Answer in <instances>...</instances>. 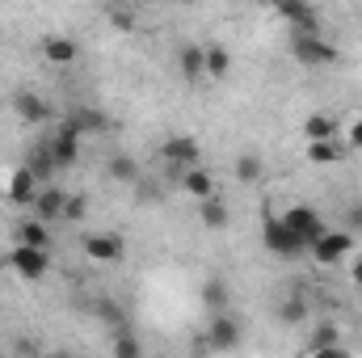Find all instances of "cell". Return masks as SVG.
<instances>
[{
  "label": "cell",
  "instance_id": "obj_1",
  "mask_svg": "<svg viewBox=\"0 0 362 358\" xmlns=\"http://www.w3.org/2000/svg\"><path fill=\"white\" fill-rule=\"evenodd\" d=\"M291 59H295L299 68H333V64L341 59V51H337V42H329V38L316 30V34H295V38H291Z\"/></svg>",
  "mask_w": 362,
  "mask_h": 358
},
{
  "label": "cell",
  "instance_id": "obj_2",
  "mask_svg": "<svg viewBox=\"0 0 362 358\" xmlns=\"http://www.w3.org/2000/svg\"><path fill=\"white\" fill-rule=\"evenodd\" d=\"M8 266H13V274H17V278L38 282V278H47V270H51V249H38V245L17 241V245L8 249Z\"/></svg>",
  "mask_w": 362,
  "mask_h": 358
},
{
  "label": "cell",
  "instance_id": "obj_3",
  "mask_svg": "<svg viewBox=\"0 0 362 358\" xmlns=\"http://www.w3.org/2000/svg\"><path fill=\"white\" fill-rule=\"evenodd\" d=\"M262 245H266V253L270 258H282V262H295V258H303L308 253V245L282 224V219H270L266 228H262Z\"/></svg>",
  "mask_w": 362,
  "mask_h": 358
},
{
  "label": "cell",
  "instance_id": "obj_4",
  "mask_svg": "<svg viewBox=\"0 0 362 358\" xmlns=\"http://www.w3.org/2000/svg\"><path fill=\"white\" fill-rule=\"evenodd\" d=\"M308 253H312L320 266H337V262H346V258L354 253V232H333V228H325V232L308 245Z\"/></svg>",
  "mask_w": 362,
  "mask_h": 358
},
{
  "label": "cell",
  "instance_id": "obj_5",
  "mask_svg": "<svg viewBox=\"0 0 362 358\" xmlns=\"http://www.w3.org/2000/svg\"><path fill=\"white\" fill-rule=\"evenodd\" d=\"M81 144H85V135H81V131H72L68 122H59V127L47 135V152H51L55 169H72V165L81 161Z\"/></svg>",
  "mask_w": 362,
  "mask_h": 358
},
{
  "label": "cell",
  "instance_id": "obj_6",
  "mask_svg": "<svg viewBox=\"0 0 362 358\" xmlns=\"http://www.w3.org/2000/svg\"><path fill=\"white\" fill-rule=\"evenodd\" d=\"M270 8L295 30V34H316L320 30V13L312 0H270Z\"/></svg>",
  "mask_w": 362,
  "mask_h": 358
},
{
  "label": "cell",
  "instance_id": "obj_7",
  "mask_svg": "<svg viewBox=\"0 0 362 358\" xmlns=\"http://www.w3.org/2000/svg\"><path fill=\"white\" fill-rule=\"evenodd\" d=\"M81 249H85V258H93L97 266H118V262H127V241H122L118 232H89Z\"/></svg>",
  "mask_w": 362,
  "mask_h": 358
},
{
  "label": "cell",
  "instance_id": "obj_8",
  "mask_svg": "<svg viewBox=\"0 0 362 358\" xmlns=\"http://www.w3.org/2000/svg\"><path fill=\"white\" fill-rule=\"evenodd\" d=\"M278 219H282V224H286V228H291V232L303 241V245H312V241L325 232V219H320V211H316V207H308V202H295V207H286Z\"/></svg>",
  "mask_w": 362,
  "mask_h": 358
},
{
  "label": "cell",
  "instance_id": "obj_9",
  "mask_svg": "<svg viewBox=\"0 0 362 358\" xmlns=\"http://www.w3.org/2000/svg\"><path fill=\"white\" fill-rule=\"evenodd\" d=\"M160 156H165V165L169 169H189V165H202V144L194 139V135H169L165 144H160Z\"/></svg>",
  "mask_w": 362,
  "mask_h": 358
},
{
  "label": "cell",
  "instance_id": "obj_10",
  "mask_svg": "<svg viewBox=\"0 0 362 358\" xmlns=\"http://www.w3.org/2000/svg\"><path fill=\"white\" fill-rule=\"evenodd\" d=\"M13 114H17V122H25V127H42V122H51V105H47V97H38L34 89H17L13 93Z\"/></svg>",
  "mask_w": 362,
  "mask_h": 358
},
{
  "label": "cell",
  "instance_id": "obj_11",
  "mask_svg": "<svg viewBox=\"0 0 362 358\" xmlns=\"http://www.w3.org/2000/svg\"><path fill=\"white\" fill-rule=\"evenodd\" d=\"M38 51H42V59H47L51 68H72V64L81 59V42L68 38V34H47Z\"/></svg>",
  "mask_w": 362,
  "mask_h": 358
},
{
  "label": "cell",
  "instance_id": "obj_12",
  "mask_svg": "<svg viewBox=\"0 0 362 358\" xmlns=\"http://www.w3.org/2000/svg\"><path fill=\"white\" fill-rule=\"evenodd\" d=\"M206 346L211 350H236L240 346V325L223 312H211V325H206Z\"/></svg>",
  "mask_w": 362,
  "mask_h": 358
},
{
  "label": "cell",
  "instance_id": "obj_13",
  "mask_svg": "<svg viewBox=\"0 0 362 358\" xmlns=\"http://www.w3.org/2000/svg\"><path fill=\"white\" fill-rule=\"evenodd\" d=\"M38 190H42V181L34 178V169H30V165L13 169V173H8V181H4V198H8L13 207H30Z\"/></svg>",
  "mask_w": 362,
  "mask_h": 358
},
{
  "label": "cell",
  "instance_id": "obj_14",
  "mask_svg": "<svg viewBox=\"0 0 362 358\" xmlns=\"http://www.w3.org/2000/svg\"><path fill=\"white\" fill-rule=\"evenodd\" d=\"M64 202H68V190H59V185H42L38 194H34V202H30V211L38 215V219H47V224H59L64 219Z\"/></svg>",
  "mask_w": 362,
  "mask_h": 358
},
{
  "label": "cell",
  "instance_id": "obj_15",
  "mask_svg": "<svg viewBox=\"0 0 362 358\" xmlns=\"http://www.w3.org/2000/svg\"><path fill=\"white\" fill-rule=\"evenodd\" d=\"M198 224H202L206 232H223V228L232 224V207H228L219 194H211V198H198Z\"/></svg>",
  "mask_w": 362,
  "mask_h": 358
},
{
  "label": "cell",
  "instance_id": "obj_16",
  "mask_svg": "<svg viewBox=\"0 0 362 358\" xmlns=\"http://www.w3.org/2000/svg\"><path fill=\"white\" fill-rule=\"evenodd\" d=\"M181 190L189 194V198H211V194H219V185H215V173L211 169H202V165H189V169H181Z\"/></svg>",
  "mask_w": 362,
  "mask_h": 358
},
{
  "label": "cell",
  "instance_id": "obj_17",
  "mask_svg": "<svg viewBox=\"0 0 362 358\" xmlns=\"http://www.w3.org/2000/svg\"><path fill=\"white\" fill-rule=\"evenodd\" d=\"M228 72H232V51H228L223 42L202 47V76H206V81H223Z\"/></svg>",
  "mask_w": 362,
  "mask_h": 358
},
{
  "label": "cell",
  "instance_id": "obj_18",
  "mask_svg": "<svg viewBox=\"0 0 362 358\" xmlns=\"http://www.w3.org/2000/svg\"><path fill=\"white\" fill-rule=\"evenodd\" d=\"M64 122H68L72 131H81V135H101V131H110V118H105L101 110H93V105H81V110H72Z\"/></svg>",
  "mask_w": 362,
  "mask_h": 358
},
{
  "label": "cell",
  "instance_id": "obj_19",
  "mask_svg": "<svg viewBox=\"0 0 362 358\" xmlns=\"http://www.w3.org/2000/svg\"><path fill=\"white\" fill-rule=\"evenodd\" d=\"M308 350L312 354H341V329L337 325H312V337H308Z\"/></svg>",
  "mask_w": 362,
  "mask_h": 358
},
{
  "label": "cell",
  "instance_id": "obj_20",
  "mask_svg": "<svg viewBox=\"0 0 362 358\" xmlns=\"http://www.w3.org/2000/svg\"><path fill=\"white\" fill-rule=\"evenodd\" d=\"M346 156V144L333 135V139H308V161L312 165H337Z\"/></svg>",
  "mask_w": 362,
  "mask_h": 358
},
{
  "label": "cell",
  "instance_id": "obj_21",
  "mask_svg": "<svg viewBox=\"0 0 362 358\" xmlns=\"http://www.w3.org/2000/svg\"><path fill=\"white\" fill-rule=\"evenodd\" d=\"M105 178L122 181V185H135V181H139V161H135L131 152H114V156L105 161Z\"/></svg>",
  "mask_w": 362,
  "mask_h": 358
},
{
  "label": "cell",
  "instance_id": "obj_22",
  "mask_svg": "<svg viewBox=\"0 0 362 358\" xmlns=\"http://www.w3.org/2000/svg\"><path fill=\"white\" fill-rule=\"evenodd\" d=\"M177 72L189 81V85L202 81V47H198V42H185V47L177 51Z\"/></svg>",
  "mask_w": 362,
  "mask_h": 358
},
{
  "label": "cell",
  "instance_id": "obj_23",
  "mask_svg": "<svg viewBox=\"0 0 362 358\" xmlns=\"http://www.w3.org/2000/svg\"><path fill=\"white\" fill-rule=\"evenodd\" d=\"M341 131V122L333 114H308L303 118V139H333Z\"/></svg>",
  "mask_w": 362,
  "mask_h": 358
},
{
  "label": "cell",
  "instance_id": "obj_24",
  "mask_svg": "<svg viewBox=\"0 0 362 358\" xmlns=\"http://www.w3.org/2000/svg\"><path fill=\"white\" fill-rule=\"evenodd\" d=\"M17 241H25V245H38V249H51V224L47 219H25L21 228H17Z\"/></svg>",
  "mask_w": 362,
  "mask_h": 358
},
{
  "label": "cell",
  "instance_id": "obj_25",
  "mask_svg": "<svg viewBox=\"0 0 362 358\" xmlns=\"http://www.w3.org/2000/svg\"><path fill=\"white\" fill-rule=\"evenodd\" d=\"M25 165L34 169V178L42 181V185L59 173V169H55V161H51V152H47V144H34V148H30V156H25Z\"/></svg>",
  "mask_w": 362,
  "mask_h": 358
},
{
  "label": "cell",
  "instance_id": "obj_26",
  "mask_svg": "<svg viewBox=\"0 0 362 358\" xmlns=\"http://www.w3.org/2000/svg\"><path fill=\"white\" fill-rule=\"evenodd\" d=\"M262 173H266V165H262V156L257 152H240L236 156V181H262Z\"/></svg>",
  "mask_w": 362,
  "mask_h": 358
},
{
  "label": "cell",
  "instance_id": "obj_27",
  "mask_svg": "<svg viewBox=\"0 0 362 358\" xmlns=\"http://www.w3.org/2000/svg\"><path fill=\"white\" fill-rule=\"evenodd\" d=\"M105 17H110V25H114L118 34H135V30H139L135 13H131L127 4H105Z\"/></svg>",
  "mask_w": 362,
  "mask_h": 358
},
{
  "label": "cell",
  "instance_id": "obj_28",
  "mask_svg": "<svg viewBox=\"0 0 362 358\" xmlns=\"http://www.w3.org/2000/svg\"><path fill=\"white\" fill-rule=\"evenodd\" d=\"M202 308H206V312H223V308H228V287H223L219 278L202 282Z\"/></svg>",
  "mask_w": 362,
  "mask_h": 358
},
{
  "label": "cell",
  "instance_id": "obj_29",
  "mask_svg": "<svg viewBox=\"0 0 362 358\" xmlns=\"http://www.w3.org/2000/svg\"><path fill=\"white\" fill-rule=\"evenodd\" d=\"M85 215H89V198H85V194H68L59 224H85Z\"/></svg>",
  "mask_w": 362,
  "mask_h": 358
},
{
  "label": "cell",
  "instance_id": "obj_30",
  "mask_svg": "<svg viewBox=\"0 0 362 358\" xmlns=\"http://www.w3.org/2000/svg\"><path fill=\"white\" fill-rule=\"evenodd\" d=\"M93 312H97V316H101V321H105V325H114V333H118V329H127V325H131V321H127V312H122V308H118V304H110V299H101V304H97V308H93Z\"/></svg>",
  "mask_w": 362,
  "mask_h": 358
},
{
  "label": "cell",
  "instance_id": "obj_31",
  "mask_svg": "<svg viewBox=\"0 0 362 358\" xmlns=\"http://www.w3.org/2000/svg\"><path fill=\"white\" fill-rule=\"evenodd\" d=\"M278 321H282V325H299V321H308V304H303V299H286V304L278 308Z\"/></svg>",
  "mask_w": 362,
  "mask_h": 358
},
{
  "label": "cell",
  "instance_id": "obj_32",
  "mask_svg": "<svg viewBox=\"0 0 362 358\" xmlns=\"http://www.w3.org/2000/svg\"><path fill=\"white\" fill-rule=\"evenodd\" d=\"M110 350H114V358H139V350H144V346H139L135 337H127V333L118 329V337L110 342Z\"/></svg>",
  "mask_w": 362,
  "mask_h": 358
},
{
  "label": "cell",
  "instance_id": "obj_33",
  "mask_svg": "<svg viewBox=\"0 0 362 358\" xmlns=\"http://www.w3.org/2000/svg\"><path fill=\"white\" fill-rule=\"evenodd\" d=\"M346 224H350V232H362V202H354V207L346 211Z\"/></svg>",
  "mask_w": 362,
  "mask_h": 358
},
{
  "label": "cell",
  "instance_id": "obj_34",
  "mask_svg": "<svg viewBox=\"0 0 362 358\" xmlns=\"http://www.w3.org/2000/svg\"><path fill=\"white\" fill-rule=\"evenodd\" d=\"M350 282L362 287V253H350Z\"/></svg>",
  "mask_w": 362,
  "mask_h": 358
},
{
  "label": "cell",
  "instance_id": "obj_35",
  "mask_svg": "<svg viewBox=\"0 0 362 358\" xmlns=\"http://www.w3.org/2000/svg\"><path fill=\"white\" fill-rule=\"evenodd\" d=\"M350 148H354V152H362V118H354V122H350Z\"/></svg>",
  "mask_w": 362,
  "mask_h": 358
},
{
  "label": "cell",
  "instance_id": "obj_36",
  "mask_svg": "<svg viewBox=\"0 0 362 358\" xmlns=\"http://www.w3.org/2000/svg\"><path fill=\"white\" fill-rule=\"evenodd\" d=\"M135 4H156V0H135Z\"/></svg>",
  "mask_w": 362,
  "mask_h": 358
},
{
  "label": "cell",
  "instance_id": "obj_37",
  "mask_svg": "<svg viewBox=\"0 0 362 358\" xmlns=\"http://www.w3.org/2000/svg\"><path fill=\"white\" fill-rule=\"evenodd\" d=\"M177 4H198V0H177Z\"/></svg>",
  "mask_w": 362,
  "mask_h": 358
},
{
  "label": "cell",
  "instance_id": "obj_38",
  "mask_svg": "<svg viewBox=\"0 0 362 358\" xmlns=\"http://www.w3.org/2000/svg\"><path fill=\"white\" fill-rule=\"evenodd\" d=\"M105 4H122V0H105Z\"/></svg>",
  "mask_w": 362,
  "mask_h": 358
}]
</instances>
